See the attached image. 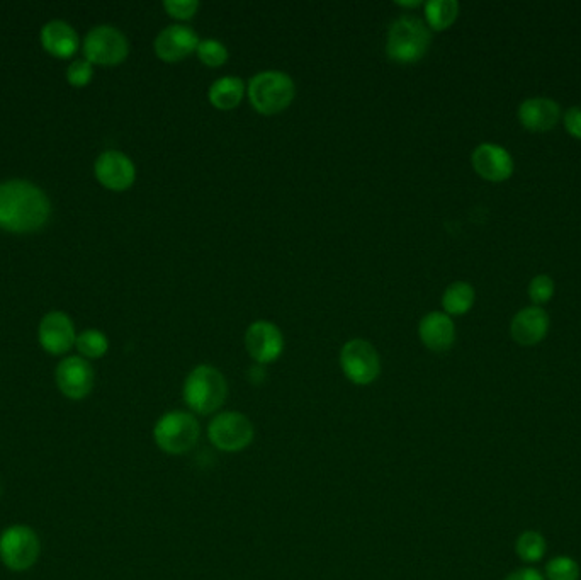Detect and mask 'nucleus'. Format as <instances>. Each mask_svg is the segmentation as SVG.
<instances>
[{
	"mask_svg": "<svg viewBox=\"0 0 581 580\" xmlns=\"http://www.w3.org/2000/svg\"><path fill=\"white\" fill-rule=\"evenodd\" d=\"M50 201L28 181L0 184V228L12 234H31L50 217Z\"/></svg>",
	"mask_w": 581,
	"mask_h": 580,
	"instance_id": "obj_1",
	"label": "nucleus"
},
{
	"mask_svg": "<svg viewBox=\"0 0 581 580\" xmlns=\"http://www.w3.org/2000/svg\"><path fill=\"white\" fill-rule=\"evenodd\" d=\"M182 397L192 414L209 416L223 407L228 397V383L211 364H199L187 375Z\"/></svg>",
	"mask_w": 581,
	"mask_h": 580,
	"instance_id": "obj_2",
	"label": "nucleus"
},
{
	"mask_svg": "<svg viewBox=\"0 0 581 580\" xmlns=\"http://www.w3.org/2000/svg\"><path fill=\"white\" fill-rule=\"evenodd\" d=\"M432 43V31L427 23L415 16H401L391 24L386 52L398 63H415L427 55Z\"/></svg>",
	"mask_w": 581,
	"mask_h": 580,
	"instance_id": "obj_3",
	"label": "nucleus"
},
{
	"mask_svg": "<svg viewBox=\"0 0 581 580\" xmlns=\"http://www.w3.org/2000/svg\"><path fill=\"white\" fill-rule=\"evenodd\" d=\"M247 94L257 113L272 116L293 103L296 86L288 74L279 70H266L250 79Z\"/></svg>",
	"mask_w": 581,
	"mask_h": 580,
	"instance_id": "obj_4",
	"label": "nucleus"
},
{
	"mask_svg": "<svg viewBox=\"0 0 581 580\" xmlns=\"http://www.w3.org/2000/svg\"><path fill=\"white\" fill-rule=\"evenodd\" d=\"M201 426L192 412L170 410L153 427V441L167 455L179 456L198 444Z\"/></svg>",
	"mask_w": 581,
	"mask_h": 580,
	"instance_id": "obj_5",
	"label": "nucleus"
},
{
	"mask_svg": "<svg viewBox=\"0 0 581 580\" xmlns=\"http://www.w3.org/2000/svg\"><path fill=\"white\" fill-rule=\"evenodd\" d=\"M208 438L211 444L225 453H237V451L249 448L255 438V427L249 417L237 412L226 410L216 414L208 426Z\"/></svg>",
	"mask_w": 581,
	"mask_h": 580,
	"instance_id": "obj_6",
	"label": "nucleus"
},
{
	"mask_svg": "<svg viewBox=\"0 0 581 580\" xmlns=\"http://www.w3.org/2000/svg\"><path fill=\"white\" fill-rule=\"evenodd\" d=\"M40 550V538L23 524H14L0 535V560L14 572L31 569L40 558Z\"/></svg>",
	"mask_w": 581,
	"mask_h": 580,
	"instance_id": "obj_7",
	"label": "nucleus"
},
{
	"mask_svg": "<svg viewBox=\"0 0 581 580\" xmlns=\"http://www.w3.org/2000/svg\"><path fill=\"white\" fill-rule=\"evenodd\" d=\"M340 368L354 385L366 387L381 375V359L371 342L352 339L340 351Z\"/></svg>",
	"mask_w": 581,
	"mask_h": 580,
	"instance_id": "obj_8",
	"label": "nucleus"
},
{
	"mask_svg": "<svg viewBox=\"0 0 581 580\" xmlns=\"http://www.w3.org/2000/svg\"><path fill=\"white\" fill-rule=\"evenodd\" d=\"M84 53L87 62L111 67L125 62L130 53V45L119 29L113 26H97L85 38Z\"/></svg>",
	"mask_w": 581,
	"mask_h": 580,
	"instance_id": "obj_9",
	"label": "nucleus"
},
{
	"mask_svg": "<svg viewBox=\"0 0 581 580\" xmlns=\"http://www.w3.org/2000/svg\"><path fill=\"white\" fill-rule=\"evenodd\" d=\"M473 169L488 182H505L514 176L515 160L507 148L498 143H481L471 154Z\"/></svg>",
	"mask_w": 581,
	"mask_h": 580,
	"instance_id": "obj_10",
	"label": "nucleus"
},
{
	"mask_svg": "<svg viewBox=\"0 0 581 580\" xmlns=\"http://www.w3.org/2000/svg\"><path fill=\"white\" fill-rule=\"evenodd\" d=\"M245 349L259 364L274 363L284 351L283 332L269 320H257L245 332Z\"/></svg>",
	"mask_w": 581,
	"mask_h": 580,
	"instance_id": "obj_11",
	"label": "nucleus"
},
{
	"mask_svg": "<svg viewBox=\"0 0 581 580\" xmlns=\"http://www.w3.org/2000/svg\"><path fill=\"white\" fill-rule=\"evenodd\" d=\"M517 118L524 130L548 133L563 120V109L551 97H529L520 103Z\"/></svg>",
	"mask_w": 581,
	"mask_h": 580,
	"instance_id": "obj_12",
	"label": "nucleus"
},
{
	"mask_svg": "<svg viewBox=\"0 0 581 580\" xmlns=\"http://www.w3.org/2000/svg\"><path fill=\"white\" fill-rule=\"evenodd\" d=\"M549 325L551 320L544 307L531 305L515 313L510 322V337L519 346H537L548 337Z\"/></svg>",
	"mask_w": 581,
	"mask_h": 580,
	"instance_id": "obj_13",
	"label": "nucleus"
},
{
	"mask_svg": "<svg viewBox=\"0 0 581 580\" xmlns=\"http://www.w3.org/2000/svg\"><path fill=\"white\" fill-rule=\"evenodd\" d=\"M199 36L191 26L172 24L162 29L155 40V53L164 62H179L198 50Z\"/></svg>",
	"mask_w": 581,
	"mask_h": 580,
	"instance_id": "obj_14",
	"label": "nucleus"
},
{
	"mask_svg": "<svg viewBox=\"0 0 581 580\" xmlns=\"http://www.w3.org/2000/svg\"><path fill=\"white\" fill-rule=\"evenodd\" d=\"M57 383L60 392L72 400H82L92 392L94 371L91 364L79 356L63 359L57 368Z\"/></svg>",
	"mask_w": 581,
	"mask_h": 580,
	"instance_id": "obj_15",
	"label": "nucleus"
},
{
	"mask_svg": "<svg viewBox=\"0 0 581 580\" xmlns=\"http://www.w3.org/2000/svg\"><path fill=\"white\" fill-rule=\"evenodd\" d=\"M96 176L104 188L125 191L135 182V164L128 155L121 154L118 150H108L97 159Z\"/></svg>",
	"mask_w": 581,
	"mask_h": 580,
	"instance_id": "obj_16",
	"label": "nucleus"
},
{
	"mask_svg": "<svg viewBox=\"0 0 581 580\" xmlns=\"http://www.w3.org/2000/svg\"><path fill=\"white\" fill-rule=\"evenodd\" d=\"M418 336L427 349L446 353L456 341L454 320L444 312H430L418 324Z\"/></svg>",
	"mask_w": 581,
	"mask_h": 580,
	"instance_id": "obj_17",
	"label": "nucleus"
},
{
	"mask_svg": "<svg viewBox=\"0 0 581 580\" xmlns=\"http://www.w3.org/2000/svg\"><path fill=\"white\" fill-rule=\"evenodd\" d=\"M75 341L77 337H75L74 324L65 313L51 312L41 320L40 344L46 353H67L68 349L74 346Z\"/></svg>",
	"mask_w": 581,
	"mask_h": 580,
	"instance_id": "obj_18",
	"label": "nucleus"
},
{
	"mask_svg": "<svg viewBox=\"0 0 581 580\" xmlns=\"http://www.w3.org/2000/svg\"><path fill=\"white\" fill-rule=\"evenodd\" d=\"M41 43L46 52L57 58H70L79 50V36L70 24L51 21L41 31Z\"/></svg>",
	"mask_w": 581,
	"mask_h": 580,
	"instance_id": "obj_19",
	"label": "nucleus"
},
{
	"mask_svg": "<svg viewBox=\"0 0 581 580\" xmlns=\"http://www.w3.org/2000/svg\"><path fill=\"white\" fill-rule=\"evenodd\" d=\"M243 96H245V82L233 75H226L215 80L208 91L209 103L221 111L237 108L238 104L242 103Z\"/></svg>",
	"mask_w": 581,
	"mask_h": 580,
	"instance_id": "obj_20",
	"label": "nucleus"
},
{
	"mask_svg": "<svg viewBox=\"0 0 581 580\" xmlns=\"http://www.w3.org/2000/svg\"><path fill=\"white\" fill-rule=\"evenodd\" d=\"M476 291L468 281H456L442 295V308L449 317H461L474 307Z\"/></svg>",
	"mask_w": 581,
	"mask_h": 580,
	"instance_id": "obj_21",
	"label": "nucleus"
},
{
	"mask_svg": "<svg viewBox=\"0 0 581 580\" xmlns=\"http://www.w3.org/2000/svg\"><path fill=\"white\" fill-rule=\"evenodd\" d=\"M424 7L430 31H446L456 23L459 16V4L456 0H430Z\"/></svg>",
	"mask_w": 581,
	"mask_h": 580,
	"instance_id": "obj_22",
	"label": "nucleus"
},
{
	"mask_svg": "<svg viewBox=\"0 0 581 580\" xmlns=\"http://www.w3.org/2000/svg\"><path fill=\"white\" fill-rule=\"evenodd\" d=\"M546 552H548L546 538L536 529H527L524 533H520L515 541V553L527 565L541 562Z\"/></svg>",
	"mask_w": 581,
	"mask_h": 580,
	"instance_id": "obj_23",
	"label": "nucleus"
},
{
	"mask_svg": "<svg viewBox=\"0 0 581 580\" xmlns=\"http://www.w3.org/2000/svg\"><path fill=\"white\" fill-rule=\"evenodd\" d=\"M544 577L546 580H580V563L568 555H558L546 563Z\"/></svg>",
	"mask_w": 581,
	"mask_h": 580,
	"instance_id": "obj_24",
	"label": "nucleus"
},
{
	"mask_svg": "<svg viewBox=\"0 0 581 580\" xmlns=\"http://www.w3.org/2000/svg\"><path fill=\"white\" fill-rule=\"evenodd\" d=\"M77 349L85 358L97 359L102 358L108 353V337L104 336L99 330H85L77 337Z\"/></svg>",
	"mask_w": 581,
	"mask_h": 580,
	"instance_id": "obj_25",
	"label": "nucleus"
},
{
	"mask_svg": "<svg viewBox=\"0 0 581 580\" xmlns=\"http://www.w3.org/2000/svg\"><path fill=\"white\" fill-rule=\"evenodd\" d=\"M527 293H529L532 305L544 307L553 300L554 293H556V283L548 274H537L527 286Z\"/></svg>",
	"mask_w": 581,
	"mask_h": 580,
	"instance_id": "obj_26",
	"label": "nucleus"
},
{
	"mask_svg": "<svg viewBox=\"0 0 581 580\" xmlns=\"http://www.w3.org/2000/svg\"><path fill=\"white\" fill-rule=\"evenodd\" d=\"M196 52H198L199 60L206 67H213V69L221 67L228 60V48L221 41L213 40V38L199 41Z\"/></svg>",
	"mask_w": 581,
	"mask_h": 580,
	"instance_id": "obj_27",
	"label": "nucleus"
},
{
	"mask_svg": "<svg viewBox=\"0 0 581 580\" xmlns=\"http://www.w3.org/2000/svg\"><path fill=\"white\" fill-rule=\"evenodd\" d=\"M165 11L169 12L170 16L181 21L194 18L199 9L198 0H165Z\"/></svg>",
	"mask_w": 581,
	"mask_h": 580,
	"instance_id": "obj_28",
	"label": "nucleus"
},
{
	"mask_svg": "<svg viewBox=\"0 0 581 580\" xmlns=\"http://www.w3.org/2000/svg\"><path fill=\"white\" fill-rule=\"evenodd\" d=\"M94 69L92 63L87 60H77L67 70V79L74 87H85L91 82Z\"/></svg>",
	"mask_w": 581,
	"mask_h": 580,
	"instance_id": "obj_29",
	"label": "nucleus"
},
{
	"mask_svg": "<svg viewBox=\"0 0 581 580\" xmlns=\"http://www.w3.org/2000/svg\"><path fill=\"white\" fill-rule=\"evenodd\" d=\"M563 126L566 133L581 142V106H571L563 113Z\"/></svg>",
	"mask_w": 581,
	"mask_h": 580,
	"instance_id": "obj_30",
	"label": "nucleus"
},
{
	"mask_svg": "<svg viewBox=\"0 0 581 580\" xmlns=\"http://www.w3.org/2000/svg\"><path fill=\"white\" fill-rule=\"evenodd\" d=\"M503 580H546L541 570L534 569V567H520V569L510 572V574Z\"/></svg>",
	"mask_w": 581,
	"mask_h": 580,
	"instance_id": "obj_31",
	"label": "nucleus"
},
{
	"mask_svg": "<svg viewBox=\"0 0 581 580\" xmlns=\"http://www.w3.org/2000/svg\"><path fill=\"white\" fill-rule=\"evenodd\" d=\"M396 6L418 7V6H422V2H420V0H413V2H403V0H398V2H396Z\"/></svg>",
	"mask_w": 581,
	"mask_h": 580,
	"instance_id": "obj_32",
	"label": "nucleus"
}]
</instances>
